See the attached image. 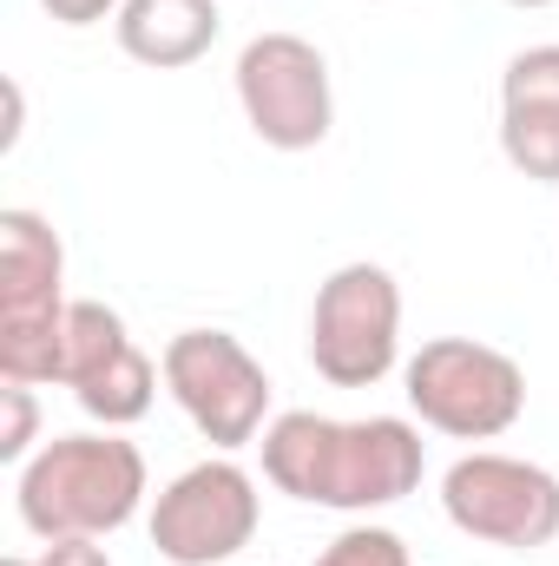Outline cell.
Masks as SVG:
<instances>
[{"label":"cell","mask_w":559,"mask_h":566,"mask_svg":"<svg viewBox=\"0 0 559 566\" xmlns=\"http://www.w3.org/2000/svg\"><path fill=\"white\" fill-rule=\"evenodd\" d=\"M264 448V481L303 501V507H329V514H376L395 507L421 488V428L409 416H362V422H336L316 409H283L257 434Z\"/></svg>","instance_id":"6da1fadb"},{"label":"cell","mask_w":559,"mask_h":566,"mask_svg":"<svg viewBox=\"0 0 559 566\" xmlns=\"http://www.w3.org/2000/svg\"><path fill=\"white\" fill-rule=\"evenodd\" d=\"M151 494L145 448L126 428L53 434L13 474V507L33 541H106L119 534Z\"/></svg>","instance_id":"7a4b0ae2"},{"label":"cell","mask_w":559,"mask_h":566,"mask_svg":"<svg viewBox=\"0 0 559 566\" xmlns=\"http://www.w3.org/2000/svg\"><path fill=\"white\" fill-rule=\"evenodd\" d=\"M402 396L421 428L447 441H500L527 416V369L474 336H428L402 363Z\"/></svg>","instance_id":"3957f363"},{"label":"cell","mask_w":559,"mask_h":566,"mask_svg":"<svg viewBox=\"0 0 559 566\" xmlns=\"http://www.w3.org/2000/svg\"><path fill=\"white\" fill-rule=\"evenodd\" d=\"M309 369L329 389H376L402 369V283L389 264H336L309 303Z\"/></svg>","instance_id":"277c9868"},{"label":"cell","mask_w":559,"mask_h":566,"mask_svg":"<svg viewBox=\"0 0 559 566\" xmlns=\"http://www.w3.org/2000/svg\"><path fill=\"white\" fill-rule=\"evenodd\" d=\"M158 369H165V396L184 409V422L218 454H238L271 428V376L244 349V336H231V329H178L165 343Z\"/></svg>","instance_id":"5b68a950"},{"label":"cell","mask_w":559,"mask_h":566,"mask_svg":"<svg viewBox=\"0 0 559 566\" xmlns=\"http://www.w3.org/2000/svg\"><path fill=\"white\" fill-rule=\"evenodd\" d=\"M151 547L158 560L171 566H224L238 560L257 527H264V494H257V474L231 454H211V461H191L184 474H171L158 494H151Z\"/></svg>","instance_id":"8992f818"},{"label":"cell","mask_w":559,"mask_h":566,"mask_svg":"<svg viewBox=\"0 0 559 566\" xmlns=\"http://www.w3.org/2000/svg\"><path fill=\"white\" fill-rule=\"evenodd\" d=\"M441 514L481 547L540 554L559 541V474L500 448H474L441 474Z\"/></svg>","instance_id":"52a82bcc"},{"label":"cell","mask_w":559,"mask_h":566,"mask_svg":"<svg viewBox=\"0 0 559 566\" xmlns=\"http://www.w3.org/2000/svg\"><path fill=\"white\" fill-rule=\"evenodd\" d=\"M238 113L271 151H316L336 133V80L316 40L303 33H257L244 40L238 66Z\"/></svg>","instance_id":"ba28073f"},{"label":"cell","mask_w":559,"mask_h":566,"mask_svg":"<svg viewBox=\"0 0 559 566\" xmlns=\"http://www.w3.org/2000/svg\"><path fill=\"white\" fill-rule=\"evenodd\" d=\"M113 33H119L126 60H139L151 73H178L218 46L224 13H218V0H126Z\"/></svg>","instance_id":"9c48e42d"},{"label":"cell","mask_w":559,"mask_h":566,"mask_svg":"<svg viewBox=\"0 0 559 566\" xmlns=\"http://www.w3.org/2000/svg\"><path fill=\"white\" fill-rule=\"evenodd\" d=\"M66 244L40 211H0V316L66 310Z\"/></svg>","instance_id":"30bf717a"},{"label":"cell","mask_w":559,"mask_h":566,"mask_svg":"<svg viewBox=\"0 0 559 566\" xmlns=\"http://www.w3.org/2000/svg\"><path fill=\"white\" fill-rule=\"evenodd\" d=\"M158 382H165V369L145 356L139 343H126L113 363H99L80 389H73V402L93 416L99 428H133L151 416V402H158Z\"/></svg>","instance_id":"8fae6325"},{"label":"cell","mask_w":559,"mask_h":566,"mask_svg":"<svg viewBox=\"0 0 559 566\" xmlns=\"http://www.w3.org/2000/svg\"><path fill=\"white\" fill-rule=\"evenodd\" d=\"M126 343H133V329H126V316H119L113 303L73 296V303H66V369H60V389H80V382H86L99 363H113Z\"/></svg>","instance_id":"7c38bea8"},{"label":"cell","mask_w":559,"mask_h":566,"mask_svg":"<svg viewBox=\"0 0 559 566\" xmlns=\"http://www.w3.org/2000/svg\"><path fill=\"white\" fill-rule=\"evenodd\" d=\"M500 158L534 185H559V106H500Z\"/></svg>","instance_id":"4fadbf2b"},{"label":"cell","mask_w":559,"mask_h":566,"mask_svg":"<svg viewBox=\"0 0 559 566\" xmlns=\"http://www.w3.org/2000/svg\"><path fill=\"white\" fill-rule=\"evenodd\" d=\"M500 106H559V40L520 46L500 73Z\"/></svg>","instance_id":"5bb4252c"},{"label":"cell","mask_w":559,"mask_h":566,"mask_svg":"<svg viewBox=\"0 0 559 566\" xmlns=\"http://www.w3.org/2000/svg\"><path fill=\"white\" fill-rule=\"evenodd\" d=\"M309 566H415V560H409V541H402L395 527L356 521V527H342Z\"/></svg>","instance_id":"9a60e30c"},{"label":"cell","mask_w":559,"mask_h":566,"mask_svg":"<svg viewBox=\"0 0 559 566\" xmlns=\"http://www.w3.org/2000/svg\"><path fill=\"white\" fill-rule=\"evenodd\" d=\"M40 448V396L27 382H0V461L20 468Z\"/></svg>","instance_id":"2e32d148"},{"label":"cell","mask_w":559,"mask_h":566,"mask_svg":"<svg viewBox=\"0 0 559 566\" xmlns=\"http://www.w3.org/2000/svg\"><path fill=\"white\" fill-rule=\"evenodd\" d=\"M60 27H99V20H119L126 0H40Z\"/></svg>","instance_id":"e0dca14e"},{"label":"cell","mask_w":559,"mask_h":566,"mask_svg":"<svg viewBox=\"0 0 559 566\" xmlns=\"http://www.w3.org/2000/svg\"><path fill=\"white\" fill-rule=\"evenodd\" d=\"M40 566H113V554L99 541H46L40 547Z\"/></svg>","instance_id":"ac0fdd59"},{"label":"cell","mask_w":559,"mask_h":566,"mask_svg":"<svg viewBox=\"0 0 559 566\" xmlns=\"http://www.w3.org/2000/svg\"><path fill=\"white\" fill-rule=\"evenodd\" d=\"M20 133H27V99H20V80H7V133H0V145L13 151Z\"/></svg>","instance_id":"d6986e66"},{"label":"cell","mask_w":559,"mask_h":566,"mask_svg":"<svg viewBox=\"0 0 559 566\" xmlns=\"http://www.w3.org/2000/svg\"><path fill=\"white\" fill-rule=\"evenodd\" d=\"M0 566H40V560H27V554H7V560H0Z\"/></svg>","instance_id":"ffe728a7"},{"label":"cell","mask_w":559,"mask_h":566,"mask_svg":"<svg viewBox=\"0 0 559 566\" xmlns=\"http://www.w3.org/2000/svg\"><path fill=\"white\" fill-rule=\"evenodd\" d=\"M507 7H559V0H507Z\"/></svg>","instance_id":"44dd1931"}]
</instances>
